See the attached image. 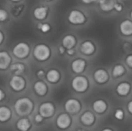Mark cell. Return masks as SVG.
Returning a JSON list of instances; mask_svg holds the SVG:
<instances>
[{"label": "cell", "mask_w": 132, "mask_h": 131, "mask_svg": "<svg viewBox=\"0 0 132 131\" xmlns=\"http://www.w3.org/2000/svg\"><path fill=\"white\" fill-rule=\"evenodd\" d=\"M32 110V103L28 98L19 99L15 103V110L19 116L29 114Z\"/></svg>", "instance_id": "6da1fadb"}, {"label": "cell", "mask_w": 132, "mask_h": 131, "mask_svg": "<svg viewBox=\"0 0 132 131\" xmlns=\"http://www.w3.org/2000/svg\"><path fill=\"white\" fill-rule=\"evenodd\" d=\"M33 55L37 60L45 61L50 57V48L45 44H39L35 47L33 50Z\"/></svg>", "instance_id": "7a4b0ae2"}, {"label": "cell", "mask_w": 132, "mask_h": 131, "mask_svg": "<svg viewBox=\"0 0 132 131\" xmlns=\"http://www.w3.org/2000/svg\"><path fill=\"white\" fill-rule=\"evenodd\" d=\"M72 87L77 92H84L88 87V80L84 76H77L72 80Z\"/></svg>", "instance_id": "3957f363"}, {"label": "cell", "mask_w": 132, "mask_h": 131, "mask_svg": "<svg viewBox=\"0 0 132 131\" xmlns=\"http://www.w3.org/2000/svg\"><path fill=\"white\" fill-rule=\"evenodd\" d=\"M29 53V47L25 42H20L13 48V54L19 59L26 58Z\"/></svg>", "instance_id": "277c9868"}, {"label": "cell", "mask_w": 132, "mask_h": 131, "mask_svg": "<svg viewBox=\"0 0 132 131\" xmlns=\"http://www.w3.org/2000/svg\"><path fill=\"white\" fill-rule=\"evenodd\" d=\"M68 20L70 23L74 25L83 24L85 20V15L79 10H73L70 12L68 16Z\"/></svg>", "instance_id": "5b68a950"}, {"label": "cell", "mask_w": 132, "mask_h": 131, "mask_svg": "<svg viewBox=\"0 0 132 131\" xmlns=\"http://www.w3.org/2000/svg\"><path fill=\"white\" fill-rule=\"evenodd\" d=\"M10 86L15 91H20L25 87V80L22 77L19 75H15L12 77L9 82Z\"/></svg>", "instance_id": "8992f818"}, {"label": "cell", "mask_w": 132, "mask_h": 131, "mask_svg": "<svg viewBox=\"0 0 132 131\" xmlns=\"http://www.w3.org/2000/svg\"><path fill=\"white\" fill-rule=\"evenodd\" d=\"M65 109L69 113H77L80 110V104L77 100L70 99L66 102Z\"/></svg>", "instance_id": "52a82bcc"}, {"label": "cell", "mask_w": 132, "mask_h": 131, "mask_svg": "<svg viewBox=\"0 0 132 131\" xmlns=\"http://www.w3.org/2000/svg\"><path fill=\"white\" fill-rule=\"evenodd\" d=\"M94 78L97 83L100 84H104L108 82L109 76L107 71L104 69H98L94 73Z\"/></svg>", "instance_id": "ba28073f"}, {"label": "cell", "mask_w": 132, "mask_h": 131, "mask_svg": "<svg viewBox=\"0 0 132 131\" xmlns=\"http://www.w3.org/2000/svg\"><path fill=\"white\" fill-rule=\"evenodd\" d=\"M54 112L53 105L50 103H44L39 107V113L43 117H49L53 115Z\"/></svg>", "instance_id": "9c48e42d"}, {"label": "cell", "mask_w": 132, "mask_h": 131, "mask_svg": "<svg viewBox=\"0 0 132 131\" xmlns=\"http://www.w3.org/2000/svg\"><path fill=\"white\" fill-rule=\"evenodd\" d=\"M120 31L122 35L130 36L132 35V22L131 20L125 19L120 24Z\"/></svg>", "instance_id": "30bf717a"}, {"label": "cell", "mask_w": 132, "mask_h": 131, "mask_svg": "<svg viewBox=\"0 0 132 131\" xmlns=\"http://www.w3.org/2000/svg\"><path fill=\"white\" fill-rule=\"evenodd\" d=\"M80 51L85 55H92L95 52V46L90 41H85L80 46Z\"/></svg>", "instance_id": "8fae6325"}, {"label": "cell", "mask_w": 132, "mask_h": 131, "mask_svg": "<svg viewBox=\"0 0 132 131\" xmlns=\"http://www.w3.org/2000/svg\"><path fill=\"white\" fill-rule=\"evenodd\" d=\"M85 66H86V62L84 59H75L74 61H73V63L71 64L72 70L76 73H82L84 70Z\"/></svg>", "instance_id": "7c38bea8"}, {"label": "cell", "mask_w": 132, "mask_h": 131, "mask_svg": "<svg viewBox=\"0 0 132 131\" xmlns=\"http://www.w3.org/2000/svg\"><path fill=\"white\" fill-rule=\"evenodd\" d=\"M57 126L61 129H65L68 127L70 124V118L67 114H61L58 117L56 120Z\"/></svg>", "instance_id": "4fadbf2b"}, {"label": "cell", "mask_w": 132, "mask_h": 131, "mask_svg": "<svg viewBox=\"0 0 132 131\" xmlns=\"http://www.w3.org/2000/svg\"><path fill=\"white\" fill-rule=\"evenodd\" d=\"M11 63V58L8 53L0 52V69H5Z\"/></svg>", "instance_id": "5bb4252c"}, {"label": "cell", "mask_w": 132, "mask_h": 131, "mask_svg": "<svg viewBox=\"0 0 132 131\" xmlns=\"http://www.w3.org/2000/svg\"><path fill=\"white\" fill-rule=\"evenodd\" d=\"M117 93L120 96H126L129 93L131 90V85L127 82L121 83L117 86Z\"/></svg>", "instance_id": "9a60e30c"}, {"label": "cell", "mask_w": 132, "mask_h": 131, "mask_svg": "<svg viewBox=\"0 0 132 131\" xmlns=\"http://www.w3.org/2000/svg\"><path fill=\"white\" fill-rule=\"evenodd\" d=\"M62 42H63V46L64 48H67V49H73L76 44V39L72 35H67L63 39Z\"/></svg>", "instance_id": "2e32d148"}, {"label": "cell", "mask_w": 132, "mask_h": 131, "mask_svg": "<svg viewBox=\"0 0 132 131\" xmlns=\"http://www.w3.org/2000/svg\"><path fill=\"white\" fill-rule=\"evenodd\" d=\"M115 2L114 0H101L99 5L101 9L104 12H110L114 8Z\"/></svg>", "instance_id": "e0dca14e"}, {"label": "cell", "mask_w": 132, "mask_h": 131, "mask_svg": "<svg viewBox=\"0 0 132 131\" xmlns=\"http://www.w3.org/2000/svg\"><path fill=\"white\" fill-rule=\"evenodd\" d=\"M93 108L94 111H96L97 113H104L107 110V103L102 100H98L94 103Z\"/></svg>", "instance_id": "ac0fdd59"}, {"label": "cell", "mask_w": 132, "mask_h": 131, "mask_svg": "<svg viewBox=\"0 0 132 131\" xmlns=\"http://www.w3.org/2000/svg\"><path fill=\"white\" fill-rule=\"evenodd\" d=\"M34 90L36 93L39 96H43L47 91V87L43 82L38 81L34 84Z\"/></svg>", "instance_id": "d6986e66"}, {"label": "cell", "mask_w": 132, "mask_h": 131, "mask_svg": "<svg viewBox=\"0 0 132 131\" xmlns=\"http://www.w3.org/2000/svg\"><path fill=\"white\" fill-rule=\"evenodd\" d=\"M81 121L85 125H91L94 122V116L90 111L85 112L81 116Z\"/></svg>", "instance_id": "ffe728a7"}, {"label": "cell", "mask_w": 132, "mask_h": 131, "mask_svg": "<svg viewBox=\"0 0 132 131\" xmlns=\"http://www.w3.org/2000/svg\"><path fill=\"white\" fill-rule=\"evenodd\" d=\"M47 8L46 7H38L34 9V12H33V14H34V16L36 19H43L46 16V14H47Z\"/></svg>", "instance_id": "44dd1931"}, {"label": "cell", "mask_w": 132, "mask_h": 131, "mask_svg": "<svg viewBox=\"0 0 132 131\" xmlns=\"http://www.w3.org/2000/svg\"><path fill=\"white\" fill-rule=\"evenodd\" d=\"M46 78L50 83H56L60 80V73L56 69H50L46 74Z\"/></svg>", "instance_id": "7402d4cb"}, {"label": "cell", "mask_w": 132, "mask_h": 131, "mask_svg": "<svg viewBox=\"0 0 132 131\" xmlns=\"http://www.w3.org/2000/svg\"><path fill=\"white\" fill-rule=\"evenodd\" d=\"M125 72V68L123 65L121 64H118L116 66H114V67L113 68L112 70V74L114 77H119L121 76H122Z\"/></svg>", "instance_id": "603a6c76"}, {"label": "cell", "mask_w": 132, "mask_h": 131, "mask_svg": "<svg viewBox=\"0 0 132 131\" xmlns=\"http://www.w3.org/2000/svg\"><path fill=\"white\" fill-rule=\"evenodd\" d=\"M11 112L9 108L5 107H0V121H6L9 119Z\"/></svg>", "instance_id": "cb8c5ba5"}, {"label": "cell", "mask_w": 132, "mask_h": 131, "mask_svg": "<svg viewBox=\"0 0 132 131\" xmlns=\"http://www.w3.org/2000/svg\"><path fill=\"white\" fill-rule=\"evenodd\" d=\"M11 71L15 75H20L25 71V66L22 63H14L11 66Z\"/></svg>", "instance_id": "d4e9b609"}, {"label": "cell", "mask_w": 132, "mask_h": 131, "mask_svg": "<svg viewBox=\"0 0 132 131\" xmlns=\"http://www.w3.org/2000/svg\"><path fill=\"white\" fill-rule=\"evenodd\" d=\"M30 127L29 122L27 119H21L17 123V127L21 131H27Z\"/></svg>", "instance_id": "484cf974"}, {"label": "cell", "mask_w": 132, "mask_h": 131, "mask_svg": "<svg viewBox=\"0 0 132 131\" xmlns=\"http://www.w3.org/2000/svg\"><path fill=\"white\" fill-rule=\"evenodd\" d=\"M39 29L43 32H47L50 29V26L47 23H43V24H39Z\"/></svg>", "instance_id": "4316f807"}, {"label": "cell", "mask_w": 132, "mask_h": 131, "mask_svg": "<svg viewBox=\"0 0 132 131\" xmlns=\"http://www.w3.org/2000/svg\"><path fill=\"white\" fill-rule=\"evenodd\" d=\"M114 117L118 119V120H122L124 117V112L121 109H118L116 110L115 113H114Z\"/></svg>", "instance_id": "83f0119b"}, {"label": "cell", "mask_w": 132, "mask_h": 131, "mask_svg": "<svg viewBox=\"0 0 132 131\" xmlns=\"http://www.w3.org/2000/svg\"><path fill=\"white\" fill-rule=\"evenodd\" d=\"M7 16H8L7 12L4 9H0V21L1 22L5 21L6 19Z\"/></svg>", "instance_id": "f1b7e54d"}, {"label": "cell", "mask_w": 132, "mask_h": 131, "mask_svg": "<svg viewBox=\"0 0 132 131\" xmlns=\"http://www.w3.org/2000/svg\"><path fill=\"white\" fill-rule=\"evenodd\" d=\"M114 8L117 12H121L122 9H123V5H122L121 3L115 2V3H114Z\"/></svg>", "instance_id": "f546056e"}, {"label": "cell", "mask_w": 132, "mask_h": 131, "mask_svg": "<svg viewBox=\"0 0 132 131\" xmlns=\"http://www.w3.org/2000/svg\"><path fill=\"white\" fill-rule=\"evenodd\" d=\"M125 61H126L127 65H128L130 68H131L132 69V55L128 56L127 58H126V59H125Z\"/></svg>", "instance_id": "4dcf8cb0"}, {"label": "cell", "mask_w": 132, "mask_h": 131, "mask_svg": "<svg viewBox=\"0 0 132 131\" xmlns=\"http://www.w3.org/2000/svg\"><path fill=\"white\" fill-rule=\"evenodd\" d=\"M36 75H37V76L39 77V78H43L44 77V76H45V73H44V71L43 70H39L37 73H36Z\"/></svg>", "instance_id": "1f68e13d"}, {"label": "cell", "mask_w": 132, "mask_h": 131, "mask_svg": "<svg viewBox=\"0 0 132 131\" xmlns=\"http://www.w3.org/2000/svg\"><path fill=\"white\" fill-rule=\"evenodd\" d=\"M35 120L36 122H41L42 120H43V117L41 115H36V117H35Z\"/></svg>", "instance_id": "d6a6232c"}, {"label": "cell", "mask_w": 132, "mask_h": 131, "mask_svg": "<svg viewBox=\"0 0 132 131\" xmlns=\"http://www.w3.org/2000/svg\"><path fill=\"white\" fill-rule=\"evenodd\" d=\"M128 111L132 114V100L130 101L128 103Z\"/></svg>", "instance_id": "836d02e7"}, {"label": "cell", "mask_w": 132, "mask_h": 131, "mask_svg": "<svg viewBox=\"0 0 132 131\" xmlns=\"http://www.w3.org/2000/svg\"><path fill=\"white\" fill-rule=\"evenodd\" d=\"M67 54L68 55H73L74 54V50L73 49H69L68 50H67Z\"/></svg>", "instance_id": "e575fe53"}, {"label": "cell", "mask_w": 132, "mask_h": 131, "mask_svg": "<svg viewBox=\"0 0 132 131\" xmlns=\"http://www.w3.org/2000/svg\"><path fill=\"white\" fill-rule=\"evenodd\" d=\"M59 49H60V53H63L65 52V49H64L63 46H60Z\"/></svg>", "instance_id": "d590c367"}, {"label": "cell", "mask_w": 132, "mask_h": 131, "mask_svg": "<svg viewBox=\"0 0 132 131\" xmlns=\"http://www.w3.org/2000/svg\"><path fill=\"white\" fill-rule=\"evenodd\" d=\"M82 2L85 4H90V3L93 2V0H82Z\"/></svg>", "instance_id": "8d00e7d4"}, {"label": "cell", "mask_w": 132, "mask_h": 131, "mask_svg": "<svg viewBox=\"0 0 132 131\" xmlns=\"http://www.w3.org/2000/svg\"><path fill=\"white\" fill-rule=\"evenodd\" d=\"M3 98H4V93H3V92L0 90V101H1Z\"/></svg>", "instance_id": "74e56055"}, {"label": "cell", "mask_w": 132, "mask_h": 131, "mask_svg": "<svg viewBox=\"0 0 132 131\" xmlns=\"http://www.w3.org/2000/svg\"><path fill=\"white\" fill-rule=\"evenodd\" d=\"M2 40H3V35H2V32L0 31V44L2 43Z\"/></svg>", "instance_id": "f35d334b"}, {"label": "cell", "mask_w": 132, "mask_h": 131, "mask_svg": "<svg viewBox=\"0 0 132 131\" xmlns=\"http://www.w3.org/2000/svg\"><path fill=\"white\" fill-rule=\"evenodd\" d=\"M102 131H112L111 129H104V130H103Z\"/></svg>", "instance_id": "ab89813d"}, {"label": "cell", "mask_w": 132, "mask_h": 131, "mask_svg": "<svg viewBox=\"0 0 132 131\" xmlns=\"http://www.w3.org/2000/svg\"><path fill=\"white\" fill-rule=\"evenodd\" d=\"M100 1H101V0H93V2H99Z\"/></svg>", "instance_id": "60d3db41"}, {"label": "cell", "mask_w": 132, "mask_h": 131, "mask_svg": "<svg viewBox=\"0 0 132 131\" xmlns=\"http://www.w3.org/2000/svg\"><path fill=\"white\" fill-rule=\"evenodd\" d=\"M131 19H132V10H131Z\"/></svg>", "instance_id": "b9f144b4"}, {"label": "cell", "mask_w": 132, "mask_h": 131, "mask_svg": "<svg viewBox=\"0 0 132 131\" xmlns=\"http://www.w3.org/2000/svg\"><path fill=\"white\" fill-rule=\"evenodd\" d=\"M12 1H13V2H17V1H19V0H12Z\"/></svg>", "instance_id": "7bdbcfd3"}, {"label": "cell", "mask_w": 132, "mask_h": 131, "mask_svg": "<svg viewBox=\"0 0 132 131\" xmlns=\"http://www.w3.org/2000/svg\"><path fill=\"white\" fill-rule=\"evenodd\" d=\"M78 131H85V130H78Z\"/></svg>", "instance_id": "ee69618b"}, {"label": "cell", "mask_w": 132, "mask_h": 131, "mask_svg": "<svg viewBox=\"0 0 132 131\" xmlns=\"http://www.w3.org/2000/svg\"><path fill=\"white\" fill-rule=\"evenodd\" d=\"M47 1H50V0H47Z\"/></svg>", "instance_id": "f6af8a7d"}]
</instances>
